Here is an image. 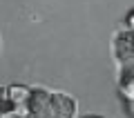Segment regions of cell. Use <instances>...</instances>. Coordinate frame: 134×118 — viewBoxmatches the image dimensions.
<instances>
[{
	"label": "cell",
	"mask_w": 134,
	"mask_h": 118,
	"mask_svg": "<svg viewBox=\"0 0 134 118\" xmlns=\"http://www.w3.org/2000/svg\"><path fill=\"white\" fill-rule=\"evenodd\" d=\"M0 118H31V114L25 107H14V109H9V111L0 114Z\"/></svg>",
	"instance_id": "5"
},
{
	"label": "cell",
	"mask_w": 134,
	"mask_h": 118,
	"mask_svg": "<svg viewBox=\"0 0 134 118\" xmlns=\"http://www.w3.org/2000/svg\"><path fill=\"white\" fill-rule=\"evenodd\" d=\"M11 107V98H9V87H0V114L9 111Z\"/></svg>",
	"instance_id": "4"
},
{
	"label": "cell",
	"mask_w": 134,
	"mask_h": 118,
	"mask_svg": "<svg viewBox=\"0 0 134 118\" xmlns=\"http://www.w3.org/2000/svg\"><path fill=\"white\" fill-rule=\"evenodd\" d=\"M29 94H31V89H29V87L11 85V87H9L11 107H25V109H27V105H29Z\"/></svg>",
	"instance_id": "3"
},
{
	"label": "cell",
	"mask_w": 134,
	"mask_h": 118,
	"mask_svg": "<svg viewBox=\"0 0 134 118\" xmlns=\"http://www.w3.org/2000/svg\"><path fill=\"white\" fill-rule=\"evenodd\" d=\"M112 51H114L119 69H132V29L121 27L112 38Z\"/></svg>",
	"instance_id": "2"
},
{
	"label": "cell",
	"mask_w": 134,
	"mask_h": 118,
	"mask_svg": "<svg viewBox=\"0 0 134 118\" xmlns=\"http://www.w3.org/2000/svg\"><path fill=\"white\" fill-rule=\"evenodd\" d=\"M90 118H96V116H90Z\"/></svg>",
	"instance_id": "6"
},
{
	"label": "cell",
	"mask_w": 134,
	"mask_h": 118,
	"mask_svg": "<svg viewBox=\"0 0 134 118\" xmlns=\"http://www.w3.org/2000/svg\"><path fill=\"white\" fill-rule=\"evenodd\" d=\"M29 114L31 118H74L76 100L63 91H52L47 87H29Z\"/></svg>",
	"instance_id": "1"
}]
</instances>
